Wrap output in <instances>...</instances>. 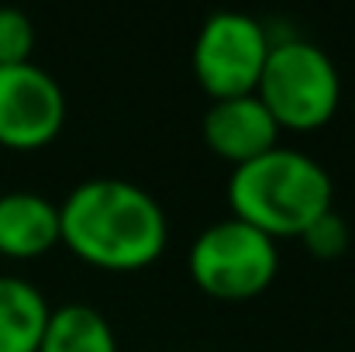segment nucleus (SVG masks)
<instances>
[{
    "instance_id": "obj_1",
    "label": "nucleus",
    "mask_w": 355,
    "mask_h": 352,
    "mask_svg": "<svg viewBox=\"0 0 355 352\" xmlns=\"http://www.w3.org/2000/svg\"><path fill=\"white\" fill-rule=\"evenodd\" d=\"M62 245L94 269L135 273L152 266L169 242L162 204L118 176H97L69 190L59 204Z\"/></svg>"
},
{
    "instance_id": "obj_2",
    "label": "nucleus",
    "mask_w": 355,
    "mask_h": 352,
    "mask_svg": "<svg viewBox=\"0 0 355 352\" xmlns=\"http://www.w3.org/2000/svg\"><path fill=\"white\" fill-rule=\"evenodd\" d=\"M228 208L235 221H245L272 242L300 238L335 208V187L314 156L276 145L266 156L232 169Z\"/></svg>"
},
{
    "instance_id": "obj_3",
    "label": "nucleus",
    "mask_w": 355,
    "mask_h": 352,
    "mask_svg": "<svg viewBox=\"0 0 355 352\" xmlns=\"http://www.w3.org/2000/svg\"><path fill=\"white\" fill-rule=\"evenodd\" d=\"M255 97L279 131H318L342 104V76L331 56L307 38L272 42Z\"/></svg>"
},
{
    "instance_id": "obj_4",
    "label": "nucleus",
    "mask_w": 355,
    "mask_h": 352,
    "mask_svg": "<svg viewBox=\"0 0 355 352\" xmlns=\"http://www.w3.org/2000/svg\"><path fill=\"white\" fill-rule=\"evenodd\" d=\"M187 269L197 290L211 301L241 304L269 290L279 273V249L269 235L248 228L245 221L225 218L193 238Z\"/></svg>"
},
{
    "instance_id": "obj_5",
    "label": "nucleus",
    "mask_w": 355,
    "mask_h": 352,
    "mask_svg": "<svg viewBox=\"0 0 355 352\" xmlns=\"http://www.w3.org/2000/svg\"><path fill=\"white\" fill-rule=\"evenodd\" d=\"M272 38L262 21L241 10L211 14L193 42V76L211 101L248 97L259 87Z\"/></svg>"
},
{
    "instance_id": "obj_6",
    "label": "nucleus",
    "mask_w": 355,
    "mask_h": 352,
    "mask_svg": "<svg viewBox=\"0 0 355 352\" xmlns=\"http://www.w3.org/2000/svg\"><path fill=\"white\" fill-rule=\"evenodd\" d=\"M66 124V94L52 73L35 62L0 66V145L10 152H38L59 138Z\"/></svg>"
},
{
    "instance_id": "obj_7",
    "label": "nucleus",
    "mask_w": 355,
    "mask_h": 352,
    "mask_svg": "<svg viewBox=\"0 0 355 352\" xmlns=\"http://www.w3.org/2000/svg\"><path fill=\"white\" fill-rule=\"evenodd\" d=\"M200 135L204 145L232 166H245L279 145V128L255 94L214 101L200 121Z\"/></svg>"
},
{
    "instance_id": "obj_8",
    "label": "nucleus",
    "mask_w": 355,
    "mask_h": 352,
    "mask_svg": "<svg viewBox=\"0 0 355 352\" xmlns=\"http://www.w3.org/2000/svg\"><path fill=\"white\" fill-rule=\"evenodd\" d=\"M62 242L59 204L35 190L0 194V255L3 259H42Z\"/></svg>"
},
{
    "instance_id": "obj_9",
    "label": "nucleus",
    "mask_w": 355,
    "mask_h": 352,
    "mask_svg": "<svg viewBox=\"0 0 355 352\" xmlns=\"http://www.w3.org/2000/svg\"><path fill=\"white\" fill-rule=\"evenodd\" d=\"M49 315L52 308L35 283L0 276V352H38Z\"/></svg>"
},
{
    "instance_id": "obj_10",
    "label": "nucleus",
    "mask_w": 355,
    "mask_h": 352,
    "mask_svg": "<svg viewBox=\"0 0 355 352\" xmlns=\"http://www.w3.org/2000/svg\"><path fill=\"white\" fill-rule=\"evenodd\" d=\"M38 352H118L111 321L83 301L52 308Z\"/></svg>"
},
{
    "instance_id": "obj_11",
    "label": "nucleus",
    "mask_w": 355,
    "mask_h": 352,
    "mask_svg": "<svg viewBox=\"0 0 355 352\" xmlns=\"http://www.w3.org/2000/svg\"><path fill=\"white\" fill-rule=\"evenodd\" d=\"M35 52V24L17 7H0V66L31 62Z\"/></svg>"
},
{
    "instance_id": "obj_12",
    "label": "nucleus",
    "mask_w": 355,
    "mask_h": 352,
    "mask_svg": "<svg viewBox=\"0 0 355 352\" xmlns=\"http://www.w3.org/2000/svg\"><path fill=\"white\" fill-rule=\"evenodd\" d=\"M300 242L307 245V252L314 259H342L349 252V242H352V232L345 225V218L331 208L328 215H321L307 232L300 235Z\"/></svg>"
}]
</instances>
